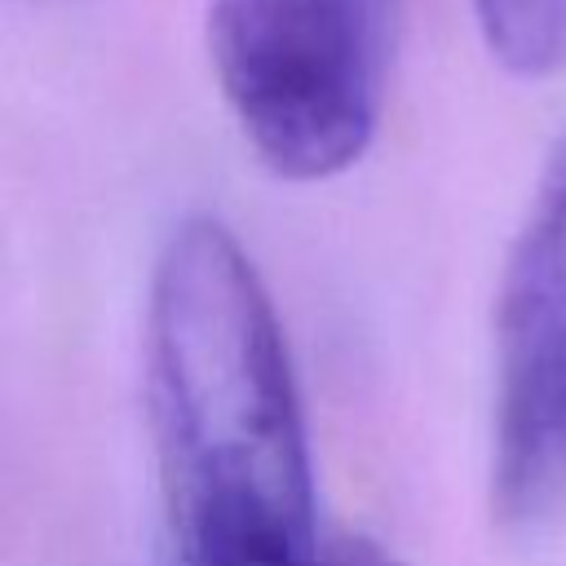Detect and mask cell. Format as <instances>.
<instances>
[{"label": "cell", "mask_w": 566, "mask_h": 566, "mask_svg": "<svg viewBox=\"0 0 566 566\" xmlns=\"http://www.w3.org/2000/svg\"><path fill=\"white\" fill-rule=\"evenodd\" d=\"M402 0H212L203 40L217 88L283 181L354 168L380 124Z\"/></svg>", "instance_id": "obj_2"}, {"label": "cell", "mask_w": 566, "mask_h": 566, "mask_svg": "<svg viewBox=\"0 0 566 566\" xmlns=\"http://www.w3.org/2000/svg\"><path fill=\"white\" fill-rule=\"evenodd\" d=\"M491 332V509L509 531H544L566 513V133L504 256Z\"/></svg>", "instance_id": "obj_3"}, {"label": "cell", "mask_w": 566, "mask_h": 566, "mask_svg": "<svg viewBox=\"0 0 566 566\" xmlns=\"http://www.w3.org/2000/svg\"><path fill=\"white\" fill-rule=\"evenodd\" d=\"M146 398L181 566H279L323 548L287 340L217 217H186L155 261Z\"/></svg>", "instance_id": "obj_1"}, {"label": "cell", "mask_w": 566, "mask_h": 566, "mask_svg": "<svg viewBox=\"0 0 566 566\" xmlns=\"http://www.w3.org/2000/svg\"><path fill=\"white\" fill-rule=\"evenodd\" d=\"M491 57L517 80L566 71V0H473Z\"/></svg>", "instance_id": "obj_4"}, {"label": "cell", "mask_w": 566, "mask_h": 566, "mask_svg": "<svg viewBox=\"0 0 566 566\" xmlns=\"http://www.w3.org/2000/svg\"><path fill=\"white\" fill-rule=\"evenodd\" d=\"M279 566H402V562L385 544H376L371 535L332 531L323 548H314L310 557H296V562H279Z\"/></svg>", "instance_id": "obj_5"}]
</instances>
